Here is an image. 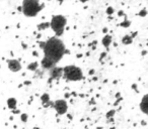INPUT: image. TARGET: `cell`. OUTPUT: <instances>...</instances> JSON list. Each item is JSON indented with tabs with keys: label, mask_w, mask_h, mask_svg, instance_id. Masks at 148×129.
Segmentation results:
<instances>
[{
	"label": "cell",
	"mask_w": 148,
	"mask_h": 129,
	"mask_svg": "<svg viewBox=\"0 0 148 129\" xmlns=\"http://www.w3.org/2000/svg\"><path fill=\"white\" fill-rule=\"evenodd\" d=\"M65 45L62 39H60L59 37L52 36L47 41H45V47L43 49L45 55L44 57L50 59L54 65H56L65 55Z\"/></svg>",
	"instance_id": "1"
},
{
	"label": "cell",
	"mask_w": 148,
	"mask_h": 129,
	"mask_svg": "<svg viewBox=\"0 0 148 129\" xmlns=\"http://www.w3.org/2000/svg\"><path fill=\"white\" fill-rule=\"evenodd\" d=\"M44 8L45 3H41L38 0H25L21 5V12L25 17H35Z\"/></svg>",
	"instance_id": "2"
},
{
	"label": "cell",
	"mask_w": 148,
	"mask_h": 129,
	"mask_svg": "<svg viewBox=\"0 0 148 129\" xmlns=\"http://www.w3.org/2000/svg\"><path fill=\"white\" fill-rule=\"evenodd\" d=\"M62 77L66 81H69V82H78V81H81L82 79H84L82 70L79 67L73 66V65L64 67Z\"/></svg>",
	"instance_id": "3"
},
{
	"label": "cell",
	"mask_w": 148,
	"mask_h": 129,
	"mask_svg": "<svg viewBox=\"0 0 148 129\" xmlns=\"http://www.w3.org/2000/svg\"><path fill=\"white\" fill-rule=\"evenodd\" d=\"M67 24V19L65 16L59 14V15H54L51 19L50 22V27L53 29V31L55 32L56 37H60L63 35L64 29Z\"/></svg>",
	"instance_id": "4"
},
{
	"label": "cell",
	"mask_w": 148,
	"mask_h": 129,
	"mask_svg": "<svg viewBox=\"0 0 148 129\" xmlns=\"http://www.w3.org/2000/svg\"><path fill=\"white\" fill-rule=\"evenodd\" d=\"M53 108L56 110L58 115H64L67 113V110H68L67 102H66V100H64V99H59V100L54 101Z\"/></svg>",
	"instance_id": "5"
},
{
	"label": "cell",
	"mask_w": 148,
	"mask_h": 129,
	"mask_svg": "<svg viewBox=\"0 0 148 129\" xmlns=\"http://www.w3.org/2000/svg\"><path fill=\"white\" fill-rule=\"evenodd\" d=\"M6 63H7V67L8 69L13 73H17L21 70L23 66H21V61L19 59H6Z\"/></svg>",
	"instance_id": "6"
},
{
	"label": "cell",
	"mask_w": 148,
	"mask_h": 129,
	"mask_svg": "<svg viewBox=\"0 0 148 129\" xmlns=\"http://www.w3.org/2000/svg\"><path fill=\"white\" fill-rule=\"evenodd\" d=\"M63 75V68L60 67H54L53 69L50 70V79L52 80H58Z\"/></svg>",
	"instance_id": "7"
},
{
	"label": "cell",
	"mask_w": 148,
	"mask_h": 129,
	"mask_svg": "<svg viewBox=\"0 0 148 129\" xmlns=\"http://www.w3.org/2000/svg\"><path fill=\"white\" fill-rule=\"evenodd\" d=\"M139 106H140V110L145 115H147L148 114V95L147 94H145L143 96Z\"/></svg>",
	"instance_id": "8"
},
{
	"label": "cell",
	"mask_w": 148,
	"mask_h": 129,
	"mask_svg": "<svg viewBox=\"0 0 148 129\" xmlns=\"http://www.w3.org/2000/svg\"><path fill=\"white\" fill-rule=\"evenodd\" d=\"M41 66H42V68L45 69V70H51L56 65H54L50 59H46V57H43V59H42V61H41Z\"/></svg>",
	"instance_id": "9"
},
{
	"label": "cell",
	"mask_w": 148,
	"mask_h": 129,
	"mask_svg": "<svg viewBox=\"0 0 148 129\" xmlns=\"http://www.w3.org/2000/svg\"><path fill=\"white\" fill-rule=\"evenodd\" d=\"M112 41H113V38H112V35L111 34H106L105 36H103V38L101 39V43H103V45L105 47H109L110 45H111Z\"/></svg>",
	"instance_id": "10"
},
{
	"label": "cell",
	"mask_w": 148,
	"mask_h": 129,
	"mask_svg": "<svg viewBox=\"0 0 148 129\" xmlns=\"http://www.w3.org/2000/svg\"><path fill=\"white\" fill-rule=\"evenodd\" d=\"M16 106H17L16 99L13 98V97L7 99V107H8L10 110H14V109H16Z\"/></svg>",
	"instance_id": "11"
},
{
	"label": "cell",
	"mask_w": 148,
	"mask_h": 129,
	"mask_svg": "<svg viewBox=\"0 0 148 129\" xmlns=\"http://www.w3.org/2000/svg\"><path fill=\"white\" fill-rule=\"evenodd\" d=\"M121 41H122V43H123V45H131V43H133V38L130 36V34H127V35H124V36L122 37Z\"/></svg>",
	"instance_id": "12"
},
{
	"label": "cell",
	"mask_w": 148,
	"mask_h": 129,
	"mask_svg": "<svg viewBox=\"0 0 148 129\" xmlns=\"http://www.w3.org/2000/svg\"><path fill=\"white\" fill-rule=\"evenodd\" d=\"M49 27H50V22H47V21L41 22L37 25V28L39 31H43V30H45V29H48Z\"/></svg>",
	"instance_id": "13"
},
{
	"label": "cell",
	"mask_w": 148,
	"mask_h": 129,
	"mask_svg": "<svg viewBox=\"0 0 148 129\" xmlns=\"http://www.w3.org/2000/svg\"><path fill=\"white\" fill-rule=\"evenodd\" d=\"M39 68V63L38 61H34V63H31L29 65H27V69L29 71H32V72H36Z\"/></svg>",
	"instance_id": "14"
},
{
	"label": "cell",
	"mask_w": 148,
	"mask_h": 129,
	"mask_svg": "<svg viewBox=\"0 0 148 129\" xmlns=\"http://www.w3.org/2000/svg\"><path fill=\"white\" fill-rule=\"evenodd\" d=\"M41 101H42V103H43L42 105L47 104L48 102H50V95L48 94V93H44L41 96Z\"/></svg>",
	"instance_id": "15"
},
{
	"label": "cell",
	"mask_w": 148,
	"mask_h": 129,
	"mask_svg": "<svg viewBox=\"0 0 148 129\" xmlns=\"http://www.w3.org/2000/svg\"><path fill=\"white\" fill-rule=\"evenodd\" d=\"M119 25H120L121 27H124V28H128V27H129L130 25H131V21L128 20L127 17L125 16V19H124V21H122V22L120 23Z\"/></svg>",
	"instance_id": "16"
},
{
	"label": "cell",
	"mask_w": 148,
	"mask_h": 129,
	"mask_svg": "<svg viewBox=\"0 0 148 129\" xmlns=\"http://www.w3.org/2000/svg\"><path fill=\"white\" fill-rule=\"evenodd\" d=\"M116 112H117V111H116L115 109H112V110H110L109 112H108L107 114H106V117H107V119H111V118H113V117L115 116Z\"/></svg>",
	"instance_id": "17"
},
{
	"label": "cell",
	"mask_w": 148,
	"mask_h": 129,
	"mask_svg": "<svg viewBox=\"0 0 148 129\" xmlns=\"http://www.w3.org/2000/svg\"><path fill=\"white\" fill-rule=\"evenodd\" d=\"M21 120L23 121V123L27 122V120H29V115H27V113H21Z\"/></svg>",
	"instance_id": "18"
},
{
	"label": "cell",
	"mask_w": 148,
	"mask_h": 129,
	"mask_svg": "<svg viewBox=\"0 0 148 129\" xmlns=\"http://www.w3.org/2000/svg\"><path fill=\"white\" fill-rule=\"evenodd\" d=\"M146 15H147V9L146 8L141 9V10L138 12V16H140V17H145Z\"/></svg>",
	"instance_id": "19"
},
{
	"label": "cell",
	"mask_w": 148,
	"mask_h": 129,
	"mask_svg": "<svg viewBox=\"0 0 148 129\" xmlns=\"http://www.w3.org/2000/svg\"><path fill=\"white\" fill-rule=\"evenodd\" d=\"M114 12H115V9H114L112 6H109L107 8V14L108 15H113Z\"/></svg>",
	"instance_id": "20"
},
{
	"label": "cell",
	"mask_w": 148,
	"mask_h": 129,
	"mask_svg": "<svg viewBox=\"0 0 148 129\" xmlns=\"http://www.w3.org/2000/svg\"><path fill=\"white\" fill-rule=\"evenodd\" d=\"M107 51H103V53H101V55H99V61H101V63H103V59H105L106 57H107Z\"/></svg>",
	"instance_id": "21"
},
{
	"label": "cell",
	"mask_w": 148,
	"mask_h": 129,
	"mask_svg": "<svg viewBox=\"0 0 148 129\" xmlns=\"http://www.w3.org/2000/svg\"><path fill=\"white\" fill-rule=\"evenodd\" d=\"M123 101V97H120V98H118L117 100L115 101V103H114V106H118V105L120 104V102H122Z\"/></svg>",
	"instance_id": "22"
},
{
	"label": "cell",
	"mask_w": 148,
	"mask_h": 129,
	"mask_svg": "<svg viewBox=\"0 0 148 129\" xmlns=\"http://www.w3.org/2000/svg\"><path fill=\"white\" fill-rule=\"evenodd\" d=\"M131 88L133 89V90L135 91L136 93H139V90L137 89V84H135V83H134V84H132L131 85Z\"/></svg>",
	"instance_id": "23"
},
{
	"label": "cell",
	"mask_w": 148,
	"mask_h": 129,
	"mask_svg": "<svg viewBox=\"0 0 148 129\" xmlns=\"http://www.w3.org/2000/svg\"><path fill=\"white\" fill-rule=\"evenodd\" d=\"M43 107H44V108H48V107H53V102H52V101H50V102H48L47 104L43 105Z\"/></svg>",
	"instance_id": "24"
},
{
	"label": "cell",
	"mask_w": 148,
	"mask_h": 129,
	"mask_svg": "<svg viewBox=\"0 0 148 129\" xmlns=\"http://www.w3.org/2000/svg\"><path fill=\"white\" fill-rule=\"evenodd\" d=\"M38 45H39V47H40V49H44V47H45V41H38Z\"/></svg>",
	"instance_id": "25"
},
{
	"label": "cell",
	"mask_w": 148,
	"mask_h": 129,
	"mask_svg": "<svg viewBox=\"0 0 148 129\" xmlns=\"http://www.w3.org/2000/svg\"><path fill=\"white\" fill-rule=\"evenodd\" d=\"M117 14H118V16H119V17H121V16H124V15H125V12H124V10H119Z\"/></svg>",
	"instance_id": "26"
},
{
	"label": "cell",
	"mask_w": 148,
	"mask_h": 129,
	"mask_svg": "<svg viewBox=\"0 0 148 129\" xmlns=\"http://www.w3.org/2000/svg\"><path fill=\"white\" fill-rule=\"evenodd\" d=\"M97 41H93L92 43H88V47H97Z\"/></svg>",
	"instance_id": "27"
},
{
	"label": "cell",
	"mask_w": 148,
	"mask_h": 129,
	"mask_svg": "<svg viewBox=\"0 0 148 129\" xmlns=\"http://www.w3.org/2000/svg\"><path fill=\"white\" fill-rule=\"evenodd\" d=\"M97 103H95V98H91L90 100H89V105H95Z\"/></svg>",
	"instance_id": "28"
},
{
	"label": "cell",
	"mask_w": 148,
	"mask_h": 129,
	"mask_svg": "<svg viewBox=\"0 0 148 129\" xmlns=\"http://www.w3.org/2000/svg\"><path fill=\"white\" fill-rule=\"evenodd\" d=\"M21 47H23V49H27V47H29V45H27V43H23H23H21Z\"/></svg>",
	"instance_id": "29"
},
{
	"label": "cell",
	"mask_w": 148,
	"mask_h": 129,
	"mask_svg": "<svg viewBox=\"0 0 148 129\" xmlns=\"http://www.w3.org/2000/svg\"><path fill=\"white\" fill-rule=\"evenodd\" d=\"M12 113H13L14 115L19 114V113H21V110H19V109H14V110H12Z\"/></svg>",
	"instance_id": "30"
},
{
	"label": "cell",
	"mask_w": 148,
	"mask_h": 129,
	"mask_svg": "<svg viewBox=\"0 0 148 129\" xmlns=\"http://www.w3.org/2000/svg\"><path fill=\"white\" fill-rule=\"evenodd\" d=\"M137 34H138V33H137V31H134L133 33H131V34H130V36H131L132 38L134 39V37H136V36H137Z\"/></svg>",
	"instance_id": "31"
},
{
	"label": "cell",
	"mask_w": 148,
	"mask_h": 129,
	"mask_svg": "<svg viewBox=\"0 0 148 129\" xmlns=\"http://www.w3.org/2000/svg\"><path fill=\"white\" fill-rule=\"evenodd\" d=\"M70 97H71V96H70V93H67V92H66L65 94H64V98H65V99H69ZM65 99H64V100H65Z\"/></svg>",
	"instance_id": "32"
},
{
	"label": "cell",
	"mask_w": 148,
	"mask_h": 129,
	"mask_svg": "<svg viewBox=\"0 0 148 129\" xmlns=\"http://www.w3.org/2000/svg\"><path fill=\"white\" fill-rule=\"evenodd\" d=\"M95 71L93 70V69H91V70H89L88 75H89V76H93V75H95Z\"/></svg>",
	"instance_id": "33"
},
{
	"label": "cell",
	"mask_w": 148,
	"mask_h": 129,
	"mask_svg": "<svg viewBox=\"0 0 148 129\" xmlns=\"http://www.w3.org/2000/svg\"><path fill=\"white\" fill-rule=\"evenodd\" d=\"M31 84H32L31 81H25V82L23 83V85H25V86H29Z\"/></svg>",
	"instance_id": "34"
},
{
	"label": "cell",
	"mask_w": 148,
	"mask_h": 129,
	"mask_svg": "<svg viewBox=\"0 0 148 129\" xmlns=\"http://www.w3.org/2000/svg\"><path fill=\"white\" fill-rule=\"evenodd\" d=\"M147 53H148V51H146V49H144V51H142V53H141V55H142V57H145V55H147Z\"/></svg>",
	"instance_id": "35"
},
{
	"label": "cell",
	"mask_w": 148,
	"mask_h": 129,
	"mask_svg": "<svg viewBox=\"0 0 148 129\" xmlns=\"http://www.w3.org/2000/svg\"><path fill=\"white\" fill-rule=\"evenodd\" d=\"M108 31H109V28H108V27H103V32L105 33V34H108Z\"/></svg>",
	"instance_id": "36"
},
{
	"label": "cell",
	"mask_w": 148,
	"mask_h": 129,
	"mask_svg": "<svg viewBox=\"0 0 148 129\" xmlns=\"http://www.w3.org/2000/svg\"><path fill=\"white\" fill-rule=\"evenodd\" d=\"M70 96H73V97H77V96H78V94H77L76 92H71V93H70Z\"/></svg>",
	"instance_id": "37"
},
{
	"label": "cell",
	"mask_w": 148,
	"mask_h": 129,
	"mask_svg": "<svg viewBox=\"0 0 148 129\" xmlns=\"http://www.w3.org/2000/svg\"><path fill=\"white\" fill-rule=\"evenodd\" d=\"M33 55H34V57H39V53H38L37 51H33Z\"/></svg>",
	"instance_id": "38"
},
{
	"label": "cell",
	"mask_w": 148,
	"mask_h": 129,
	"mask_svg": "<svg viewBox=\"0 0 148 129\" xmlns=\"http://www.w3.org/2000/svg\"><path fill=\"white\" fill-rule=\"evenodd\" d=\"M115 97H116V99H118V98H120V97H121V93H120V92H118V93H116V95H115Z\"/></svg>",
	"instance_id": "39"
},
{
	"label": "cell",
	"mask_w": 148,
	"mask_h": 129,
	"mask_svg": "<svg viewBox=\"0 0 148 129\" xmlns=\"http://www.w3.org/2000/svg\"><path fill=\"white\" fill-rule=\"evenodd\" d=\"M83 57L82 53H77V55H76V57H77V59H80V57Z\"/></svg>",
	"instance_id": "40"
},
{
	"label": "cell",
	"mask_w": 148,
	"mask_h": 129,
	"mask_svg": "<svg viewBox=\"0 0 148 129\" xmlns=\"http://www.w3.org/2000/svg\"><path fill=\"white\" fill-rule=\"evenodd\" d=\"M67 117H68V119H69V120H72V118H73V117H72V115L68 114V113H67Z\"/></svg>",
	"instance_id": "41"
},
{
	"label": "cell",
	"mask_w": 148,
	"mask_h": 129,
	"mask_svg": "<svg viewBox=\"0 0 148 129\" xmlns=\"http://www.w3.org/2000/svg\"><path fill=\"white\" fill-rule=\"evenodd\" d=\"M42 37V33H39V34H37V38L38 39H40Z\"/></svg>",
	"instance_id": "42"
},
{
	"label": "cell",
	"mask_w": 148,
	"mask_h": 129,
	"mask_svg": "<svg viewBox=\"0 0 148 129\" xmlns=\"http://www.w3.org/2000/svg\"><path fill=\"white\" fill-rule=\"evenodd\" d=\"M66 53H68V55H70V51L69 49H65V55Z\"/></svg>",
	"instance_id": "43"
},
{
	"label": "cell",
	"mask_w": 148,
	"mask_h": 129,
	"mask_svg": "<svg viewBox=\"0 0 148 129\" xmlns=\"http://www.w3.org/2000/svg\"><path fill=\"white\" fill-rule=\"evenodd\" d=\"M78 96L80 97V98H83V97H85L84 94H78Z\"/></svg>",
	"instance_id": "44"
},
{
	"label": "cell",
	"mask_w": 148,
	"mask_h": 129,
	"mask_svg": "<svg viewBox=\"0 0 148 129\" xmlns=\"http://www.w3.org/2000/svg\"><path fill=\"white\" fill-rule=\"evenodd\" d=\"M92 81H93V82H97V77H93V78H92Z\"/></svg>",
	"instance_id": "45"
},
{
	"label": "cell",
	"mask_w": 148,
	"mask_h": 129,
	"mask_svg": "<svg viewBox=\"0 0 148 129\" xmlns=\"http://www.w3.org/2000/svg\"><path fill=\"white\" fill-rule=\"evenodd\" d=\"M108 122H114V118H111V119H109V121Z\"/></svg>",
	"instance_id": "46"
},
{
	"label": "cell",
	"mask_w": 148,
	"mask_h": 129,
	"mask_svg": "<svg viewBox=\"0 0 148 129\" xmlns=\"http://www.w3.org/2000/svg\"><path fill=\"white\" fill-rule=\"evenodd\" d=\"M91 49H92V51H95V49H97V47H91Z\"/></svg>",
	"instance_id": "47"
},
{
	"label": "cell",
	"mask_w": 148,
	"mask_h": 129,
	"mask_svg": "<svg viewBox=\"0 0 148 129\" xmlns=\"http://www.w3.org/2000/svg\"><path fill=\"white\" fill-rule=\"evenodd\" d=\"M141 124L142 125H146V122H145V121H141Z\"/></svg>",
	"instance_id": "48"
},
{
	"label": "cell",
	"mask_w": 148,
	"mask_h": 129,
	"mask_svg": "<svg viewBox=\"0 0 148 129\" xmlns=\"http://www.w3.org/2000/svg\"><path fill=\"white\" fill-rule=\"evenodd\" d=\"M17 10H18V11H21V6H18V7H17Z\"/></svg>",
	"instance_id": "49"
},
{
	"label": "cell",
	"mask_w": 148,
	"mask_h": 129,
	"mask_svg": "<svg viewBox=\"0 0 148 129\" xmlns=\"http://www.w3.org/2000/svg\"><path fill=\"white\" fill-rule=\"evenodd\" d=\"M23 84H19V85H18V86H17V87H18V88H21V87H23Z\"/></svg>",
	"instance_id": "50"
},
{
	"label": "cell",
	"mask_w": 148,
	"mask_h": 129,
	"mask_svg": "<svg viewBox=\"0 0 148 129\" xmlns=\"http://www.w3.org/2000/svg\"><path fill=\"white\" fill-rule=\"evenodd\" d=\"M109 129H116V127L115 126H112V127H110Z\"/></svg>",
	"instance_id": "51"
},
{
	"label": "cell",
	"mask_w": 148,
	"mask_h": 129,
	"mask_svg": "<svg viewBox=\"0 0 148 129\" xmlns=\"http://www.w3.org/2000/svg\"><path fill=\"white\" fill-rule=\"evenodd\" d=\"M89 55H90V53H89V51H87V53H86V57H88Z\"/></svg>",
	"instance_id": "52"
},
{
	"label": "cell",
	"mask_w": 148,
	"mask_h": 129,
	"mask_svg": "<svg viewBox=\"0 0 148 129\" xmlns=\"http://www.w3.org/2000/svg\"><path fill=\"white\" fill-rule=\"evenodd\" d=\"M97 129H103V127H101V126H99V127H97Z\"/></svg>",
	"instance_id": "53"
},
{
	"label": "cell",
	"mask_w": 148,
	"mask_h": 129,
	"mask_svg": "<svg viewBox=\"0 0 148 129\" xmlns=\"http://www.w3.org/2000/svg\"><path fill=\"white\" fill-rule=\"evenodd\" d=\"M34 129H40L39 127H34Z\"/></svg>",
	"instance_id": "54"
}]
</instances>
